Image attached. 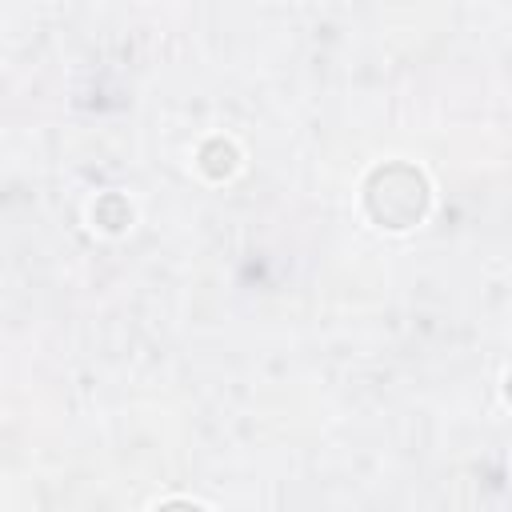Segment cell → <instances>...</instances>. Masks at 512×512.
I'll return each mask as SVG.
<instances>
[{"label":"cell","instance_id":"obj_1","mask_svg":"<svg viewBox=\"0 0 512 512\" xmlns=\"http://www.w3.org/2000/svg\"><path fill=\"white\" fill-rule=\"evenodd\" d=\"M364 208L380 228H392V232L420 224L424 212H428V180H424V172L404 164V160L380 164L364 184Z\"/></svg>","mask_w":512,"mask_h":512},{"label":"cell","instance_id":"obj_2","mask_svg":"<svg viewBox=\"0 0 512 512\" xmlns=\"http://www.w3.org/2000/svg\"><path fill=\"white\" fill-rule=\"evenodd\" d=\"M508 400H512V376H508Z\"/></svg>","mask_w":512,"mask_h":512}]
</instances>
